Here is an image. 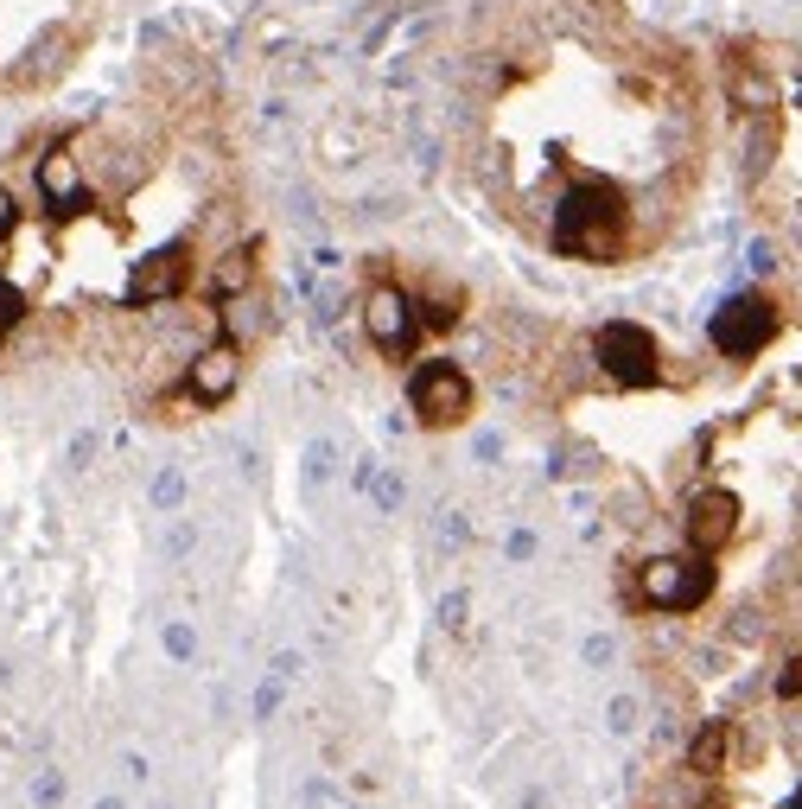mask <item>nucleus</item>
Returning a JSON list of instances; mask_svg holds the SVG:
<instances>
[{"mask_svg":"<svg viewBox=\"0 0 802 809\" xmlns=\"http://www.w3.org/2000/svg\"><path fill=\"white\" fill-rule=\"evenodd\" d=\"M32 803H39V809H58V803H64V771H39V778H32Z\"/></svg>","mask_w":802,"mask_h":809,"instance_id":"obj_12","label":"nucleus"},{"mask_svg":"<svg viewBox=\"0 0 802 809\" xmlns=\"http://www.w3.org/2000/svg\"><path fill=\"white\" fill-rule=\"evenodd\" d=\"M713 593V555H656L637 567V599L650 612H694Z\"/></svg>","mask_w":802,"mask_h":809,"instance_id":"obj_3","label":"nucleus"},{"mask_svg":"<svg viewBox=\"0 0 802 809\" xmlns=\"http://www.w3.org/2000/svg\"><path fill=\"white\" fill-rule=\"evenodd\" d=\"M605 727H612L618 739H631V733L643 727V701H631V695H618L612 708H605Z\"/></svg>","mask_w":802,"mask_h":809,"instance_id":"obj_11","label":"nucleus"},{"mask_svg":"<svg viewBox=\"0 0 802 809\" xmlns=\"http://www.w3.org/2000/svg\"><path fill=\"white\" fill-rule=\"evenodd\" d=\"M102 0H0V96H45L90 58Z\"/></svg>","mask_w":802,"mask_h":809,"instance_id":"obj_2","label":"nucleus"},{"mask_svg":"<svg viewBox=\"0 0 802 809\" xmlns=\"http://www.w3.org/2000/svg\"><path fill=\"white\" fill-rule=\"evenodd\" d=\"M599 364L612 370V383H631V389H650L662 376V357H656V338L643 332V325L618 319L599 332Z\"/></svg>","mask_w":802,"mask_h":809,"instance_id":"obj_7","label":"nucleus"},{"mask_svg":"<svg viewBox=\"0 0 802 809\" xmlns=\"http://www.w3.org/2000/svg\"><path fill=\"white\" fill-rule=\"evenodd\" d=\"M96 809H128V803H121V797H102V803H96Z\"/></svg>","mask_w":802,"mask_h":809,"instance_id":"obj_14","label":"nucleus"},{"mask_svg":"<svg viewBox=\"0 0 802 809\" xmlns=\"http://www.w3.org/2000/svg\"><path fill=\"white\" fill-rule=\"evenodd\" d=\"M777 332H783V319H777V306L764 294H739V300H726L720 313H713V344H720L726 357H758Z\"/></svg>","mask_w":802,"mask_h":809,"instance_id":"obj_5","label":"nucleus"},{"mask_svg":"<svg viewBox=\"0 0 802 809\" xmlns=\"http://www.w3.org/2000/svg\"><path fill=\"white\" fill-rule=\"evenodd\" d=\"M236 383H242V338L217 332V338L185 364V383H179V389H185L198 408H223V402L236 395Z\"/></svg>","mask_w":802,"mask_h":809,"instance_id":"obj_6","label":"nucleus"},{"mask_svg":"<svg viewBox=\"0 0 802 809\" xmlns=\"http://www.w3.org/2000/svg\"><path fill=\"white\" fill-rule=\"evenodd\" d=\"M726 752H732V720H707L701 739L688 746V771H694V778H720Z\"/></svg>","mask_w":802,"mask_h":809,"instance_id":"obj_10","label":"nucleus"},{"mask_svg":"<svg viewBox=\"0 0 802 809\" xmlns=\"http://www.w3.org/2000/svg\"><path fill=\"white\" fill-rule=\"evenodd\" d=\"M408 408H414L421 427H459L478 408V389H472V376H465L459 364L427 357V364H414V376H408Z\"/></svg>","mask_w":802,"mask_h":809,"instance_id":"obj_4","label":"nucleus"},{"mask_svg":"<svg viewBox=\"0 0 802 809\" xmlns=\"http://www.w3.org/2000/svg\"><path fill=\"white\" fill-rule=\"evenodd\" d=\"M472 122L491 198L535 211L548 255L618 268L701 166L707 83L618 0H535L484 51Z\"/></svg>","mask_w":802,"mask_h":809,"instance_id":"obj_1","label":"nucleus"},{"mask_svg":"<svg viewBox=\"0 0 802 809\" xmlns=\"http://www.w3.org/2000/svg\"><path fill=\"white\" fill-rule=\"evenodd\" d=\"M166 650H172V657H191V631L172 625V631H166Z\"/></svg>","mask_w":802,"mask_h":809,"instance_id":"obj_13","label":"nucleus"},{"mask_svg":"<svg viewBox=\"0 0 802 809\" xmlns=\"http://www.w3.org/2000/svg\"><path fill=\"white\" fill-rule=\"evenodd\" d=\"M363 325H370V338L389 357H408L414 332H421V313H414V300L401 294V287H370V300H363Z\"/></svg>","mask_w":802,"mask_h":809,"instance_id":"obj_9","label":"nucleus"},{"mask_svg":"<svg viewBox=\"0 0 802 809\" xmlns=\"http://www.w3.org/2000/svg\"><path fill=\"white\" fill-rule=\"evenodd\" d=\"M682 536H688L694 555H720V548L739 536V497L726 485H701L682 504Z\"/></svg>","mask_w":802,"mask_h":809,"instance_id":"obj_8","label":"nucleus"},{"mask_svg":"<svg viewBox=\"0 0 802 809\" xmlns=\"http://www.w3.org/2000/svg\"><path fill=\"white\" fill-rule=\"evenodd\" d=\"M790 809H802V790H796V797H790Z\"/></svg>","mask_w":802,"mask_h":809,"instance_id":"obj_15","label":"nucleus"}]
</instances>
